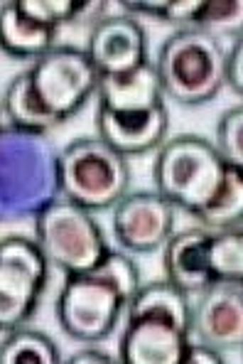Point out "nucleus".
<instances>
[{
  "label": "nucleus",
  "mask_w": 243,
  "mask_h": 364,
  "mask_svg": "<svg viewBox=\"0 0 243 364\" xmlns=\"http://www.w3.org/2000/svg\"><path fill=\"white\" fill-rule=\"evenodd\" d=\"M140 288V273L126 254L108 251L96 269L67 273L57 298L59 328L77 342H101Z\"/></svg>",
  "instance_id": "nucleus-1"
},
{
  "label": "nucleus",
  "mask_w": 243,
  "mask_h": 364,
  "mask_svg": "<svg viewBox=\"0 0 243 364\" xmlns=\"http://www.w3.org/2000/svg\"><path fill=\"white\" fill-rule=\"evenodd\" d=\"M189 342V296L170 281L138 288L121 335L123 364H180Z\"/></svg>",
  "instance_id": "nucleus-2"
},
{
  "label": "nucleus",
  "mask_w": 243,
  "mask_h": 364,
  "mask_svg": "<svg viewBox=\"0 0 243 364\" xmlns=\"http://www.w3.org/2000/svg\"><path fill=\"white\" fill-rule=\"evenodd\" d=\"M57 158L47 133L0 123V222L35 217L59 195Z\"/></svg>",
  "instance_id": "nucleus-3"
},
{
  "label": "nucleus",
  "mask_w": 243,
  "mask_h": 364,
  "mask_svg": "<svg viewBox=\"0 0 243 364\" xmlns=\"http://www.w3.org/2000/svg\"><path fill=\"white\" fill-rule=\"evenodd\" d=\"M224 60L219 35L197 28L172 32L155 62L162 94L182 106L207 104L224 87Z\"/></svg>",
  "instance_id": "nucleus-4"
},
{
  "label": "nucleus",
  "mask_w": 243,
  "mask_h": 364,
  "mask_svg": "<svg viewBox=\"0 0 243 364\" xmlns=\"http://www.w3.org/2000/svg\"><path fill=\"white\" fill-rule=\"evenodd\" d=\"M226 165L229 163H224V158L216 153L214 143L185 133L158 148L153 180L158 195L165 197L175 210L180 207L189 214H197L219 192Z\"/></svg>",
  "instance_id": "nucleus-5"
},
{
  "label": "nucleus",
  "mask_w": 243,
  "mask_h": 364,
  "mask_svg": "<svg viewBox=\"0 0 243 364\" xmlns=\"http://www.w3.org/2000/svg\"><path fill=\"white\" fill-rule=\"evenodd\" d=\"M59 195L89 212L111 210L131 187V168L101 138H77L57 158Z\"/></svg>",
  "instance_id": "nucleus-6"
},
{
  "label": "nucleus",
  "mask_w": 243,
  "mask_h": 364,
  "mask_svg": "<svg viewBox=\"0 0 243 364\" xmlns=\"http://www.w3.org/2000/svg\"><path fill=\"white\" fill-rule=\"evenodd\" d=\"M35 244L47 264L64 273L91 271L106 259L104 229L89 210L57 195L35 214Z\"/></svg>",
  "instance_id": "nucleus-7"
},
{
  "label": "nucleus",
  "mask_w": 243,
  "mask_h": 364,
  "mask_svg": "<svg viewBox=\"0 0 243 364\" xmlns=\"http://www.w3.org/2000/svg\"><path fill=\"white\" fill-rule=\"evenodd\" d=\"M30 84L54 126H62L86 106L99 87V74L81 47L54 45L47 55L35 60Z\"/></svg>",
  "instance_id": "nucleus-8"
},
{
  "label": "nucleus",
  "mask_w": 243,
  "mask_h": 364,
  "mask_svg": "<svg viewBox=\"0 0 243 364\" xmlns=\"http://www.w3.org/2000/svg\"><path fill=\"white\" fill-rule=\"evenodd\" d=\"M47 259L25 237L0 239V333L23 328L47 288Z\"/></svg>",
  "instance_id": "nucleus-9"
},
{
  "label": "nucleus",
  "mask_w": 243,
  "mask_h": 364,
  "mask_svg": "<svg viewBox=\"0 0 243 364\" xmlns=\"http://www.w3.org/2000/svg\"><path fill=\"white\" fill-rule=\"evenodd\" d=\"M189 337L214 350L243 345V281H214L189 305Z\"/></svg>",
  "instance_id": "nucleus-10"
},
{
  "label": "nucleus",
  "mask_w": 243,
  "mask_h": 364,
  "mask_svg": "<svg viewBox=\"0 0 243 364\" xmlns=\"http://www.w3.org/2000/svg\"><path fill=\"white\" fill-rule=\"evenodd\" d=\"M175 232V207L158 192H126L113 205V234L133 254H153Z\"/></svg>",
  "instance_id": "nucleus-11"
},
{
  "label": "nucleus",
  "mask_w": 243,
  "mask_h": 364,
  "mask_svg": "<svg viewBox=\"0 0 243 364\" xmlns=\"http://www.w3.org/2000/svg\"><path fill=\"white\" fill-rule=\"evenodd\" d=\"M84 52L99 77H113L148 62V40L133 15H111L91 25Z\"/></svg>",
  "instance_id": "nucleus-12"
},
{
  "label": "nucleus",
  "mask_w": 243,
  "mask_h": 364,
  "mask_svg": "<svg viewBox=\"0 0 243 364\" xmlns=\"http://www.w3.org/2000/svg\"><path fill=\"white\" fill-rule=\"evenodd\" d=\"M170 116L165 104L148 111H113L99 104L96 109V131L99 138L123 158L158 151L167 138Z\"/></svg>",
  "instance_id": "nucleus-13"
},
{
  "label": "nucleus",
  "mask_w": 243,
  "mask_h": 364,
  "mask_svg": "<svg viewBox=\"0 0 243 364\" xmlns=\"http://www.w3.org/2000/svg\"><path fill=\"white\" fill-rule=\"evenodd\" d=\"M209 242H212V229L194 227L185 232H172L162 246L165 281H170L187 296H197L207 286H212L214 276L209 266Z\"/></svg>",
  "instance_id": "nucleus-14"
},
{
  "label": "nucleus",
  "mask_w": 243,
  "mask_h": 364,
  "mask_svg": "<svg viewBox=\"0 0 243 364\" xmlns=\"http://www.w3.org/2000/svg\"><path fill=\"white\" fill-rule=\"evenodd\" d=\"M99 104L113 111H148L162 106V87L155 64L145 62L131 72L99 77Z\"/></svg>",
  "instance_id": "nucleus-15"
},
{
  "label": "nucleus",
  "mask_w": 243,
  "mask_h": 364,
  "mask_svg": "<svg viewBox=\"0 0 243 364\" xmlns=\"http://www.w3.org/2000/svg\"><path fill=\"white\" fill-rule=\"evenodd\" d=\"M57 30L27 18L18 0L0 5V52L13 60H40L54 47Z\"/></svg>",
  "instance_id": "nucleus-16"
},
{
  "label": "nucleus",
  "mask_w": 243,
  "mask_h": 364,
  "mask_svg": "<svg viewBox=\"0 0 243 364\" xmlns=\"http://www.w3.org/2000/svg\"><path fill=\"white\" fill-rule=\"evenodd\" d=\"M194 217L207 229H236L243 222V168L226 165L219 192Z\"/></svg>",
  "instance_id": "nucleus-17"
},
{
  "label": "nucleus",
  "mask_w": 243,
  "mask_h": 364,
  "mask_svg": "<svg viewBox=\"0 0 243 364\" xmlns=\"http://www.w3.org/2000/svg\"><path fill=\"white\" fill-rule=\"evenodd\" d=\"M18 5L27 18L52 30H59L62 25L74 23L96 25L104 18L108 3L104 0H91V3H84V0H18Z\"/></svg>",
  "instance_id": "nucleus-18"
},
{
  "label": "nucleus",
  "mask_w": 243,
  "mask_h": 364,
  "mask_svg": "<svg viewBox=\"0 0 243 364\" xmlns=\"http://www.w3.org/2000/svg\"><path fill=\"white\" fill-rule=\"evenodd\" d=\"M0 109L5 111L10 126L25 128V131H37L47 133L52 128H57L50 119V114L45 111V106L40 104L35 89L30 84V74L23 72L18 77H13V82L8 84L3 96V104Z\"/></svg>",
  "instance_id": "nucleus-19"
},
{
  "label": "nucleus",
  "mask_w": 243,
  "mask_h": 364,
  "mask_svg": "<svg viewBox=\"0 0 243 364\" xmlns=\"http://www.w3.org/2000/svg\"><path fill=\"white\" fill-rule=\"evenodd\" d=\"M59 352L47 335L27 330L25 325L5 333L0 342V364H57Z\"/></svg>",
  "instance_id": "nucleus-20"
},
{
  "label": "nucleus",
  "mask_w": 243,
  "mask_h": 364,
  "mask_svg": "<svg viewBox=\"0 0 243 364\" xmlns=\"http://www.w3.org/2000/svg\"><path fill=\"white\" fill-rule=\"evenodd\" d=\"M209 266L214 281H243V232L219 229L209 242Z\"/></svg>",
  "instance_id": "nucleus-21"
},
{
  "label": "nucleus",
  "mask_w": 243,
  "mask_h": 364,
  "mask_svg": "<svg viewBox=\"0 0 243 364\" xmlns=\"http://www.w3.org/2000/svg\"><path fill=\"white\" fill-rule=\"evenodd\" d=\"M241 18H243V3L241 0H202L197 15L192 20V28L212 32L224 30L231 35H241Z\"/></svg>",
  "instance_id": "nucleus-22"
},
{
  "label": "nucleus",
  "mask_w": 243,
  "mask_h": 364,
  "mask_svg": "<svg viewBox=\"0 0 243 364\" xmlns=\"http://www.w3.org/2000/svg\"><path fill=\"white\" fill-rule=\"evenodd\" d=\"M216 153L224 163L243 168V106H234L219 119L216 126Z\"/></svg>",
  "instance_id": "nucleus-23"
},
{
  "label": "nucleus",
  "mask_w": 243,
  "mask_h": 364,
  "mask_svg": "<svg viewBox=\"0 0 243 364\" xmlns=\"http://www.w3.org/2000/svg\"><path fill=\"white\" fill-rule=\"evenodd\" d=\"M224 84H229L234 94H243V35L234 37V45L224 60Z\"/></svg>",
  "instance_id": "nucleus-24"
},
{
  "label": "nucleus",
  "mask_w": 243,
  "mask_h": 364,
  "mask_svg": "<svg viewBox=\"0 0 243 364\" xmlns=\"http://www.w3.org/2000/svg\"><path fill=\"white\" fill-rule=\"evenodd\" d=\"M199 5H202V0H165L160 20L170 25H192Z\"/></svg>",
  "instance_id": "nucleus-25"
},
{
  "label": "nucleus",
  "mask_w": 243,
  "mask_h": 364,
  "mask_svg": "<svg viewBox=\"0 0 243 364\" xmlns=\"http://www.w3.org/2000/svg\"><path fill=\"white\" fill-rule=\"evenodd\" d=\"M221 352L214 350L209 345H202V342H187L185 352H182V364H219Z\"/></svg>",
  "instance_id": "nucleus-26"
},
{
  "label": "nucleus",
  "mask_w": 243,
  "mask_h": 364,
  "mask_svg": "<svg viewBox=\"0 0 243 364\" xmlns=\"http://www.w3.org/2000/svg\"><path fill=\"white\" fill-rule=\"evenodd\" d=\"M69 364H111V362H118V360H111V357L106 355V352L101 350H94V347H89V350H79L74 352L72 357L67 360Z\"/></svg>",
  "instance_id": "nucleus-27"
},
{
  "label": "nucleus",
  "mask_w": 243,
  "mask_h": 364,
  "mask_svg": "<svg viewBox=\"0 0 243 364\" xmlns=\"http://www.w3.org/2000/svg\"><path fill=\"white\" fill-rule=\"evenodd\" d=\"M0 111H3V109H0Z\"/></svg>",
  "instance_id": "nucleus-28"
}]
</instances>
